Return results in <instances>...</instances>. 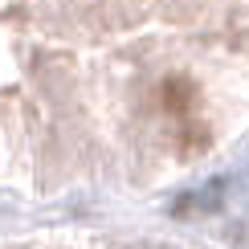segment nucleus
<instances>
[{
    "instance_id": "1",
    "label": "nucleus",
    "mask_w": 249,
    "mask_h": 249,
    "mask_svg": "<svg viewBox=\"0 0 249 249\" xmlns=\"http://www.w3.org/2000/svg\"><path fill=\"white\" fill-rule=\"evenodd\" d=\"M160 94H163V107L180 115V110H188V102L196 98V90H192V82H188V78H168Z\"/></svg>"
}]
</instances>
